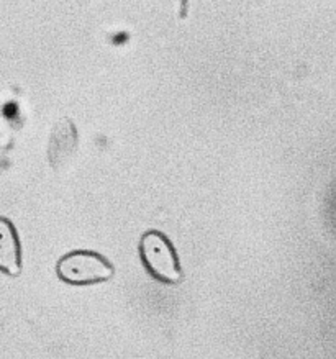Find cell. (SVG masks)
Returning <instances> with one entry per match:
<instances>
[{
	"label": "cell",
	"instance_id": "6da1fadb",
	"mask_svg": "<svg viewBox=\"0 0 336 359\" xmlns=\"http://www.w3.org/2000/svg\"><path fill=\"white\" fill-rule=\"evenodd\" d=\"M140 258L151 278L164 284H179L182 268L169 238L158 230L145 231L140 238Z\"/></svg>",
	"mask_w": 336,
	"mask_h": 359
},
{
	"label": "cell",
	"instance_id": "7a4b0ae2",
	"mask_svg": "<svg viewBox=\"0 0 336 359\" xmlns=\"http://www.w3.org/2000/svg\"><path fill=\"white\" fill-rule=\"evenodd\" d=\"M56 274L71 285H90L114 278L115 269L109 259L89 250L71 251L58 259Z\"/></svg>",
	"mask_w": 336,
	"mask_h": 359
},
{
	"label": "cell",
	"instance_id": "3957f363",
	"mask_svg": "<svg viewBox=\"0 0 336 359\" xmlns=\"http://www.w3.org/2000/svg\"><path fill=\"white\" fill-rule=\"evenodd\" d=\"M79 144L77 128L71 118H61L55 123L48 140V161L51 168L60 171L74 158Z\"/></svg>",
	"mask_w": 336,
	"mask_h": 359
},
{
	"label": "cell",
	"instance_id": "277c9868",
	"mask_svg": "<svg viewBox=\"0 0 336 359\" xmlns=\"http://www.w3.org/2000/svg\"><path fill=\"white\" fill-rule=\"evenodd\" d=\"M0 273L17 278L22 274V245L17 228L0 217Z\"/></svg>",
	"mask_w": 336,
	"mask_h": 359
}]
</instances>
